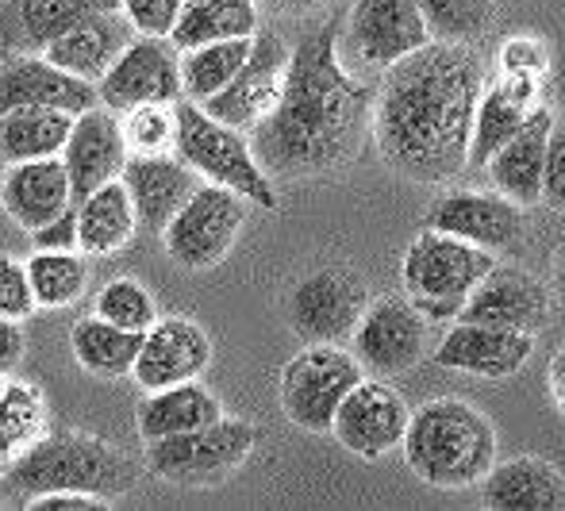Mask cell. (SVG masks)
<instances>
[{
	"label": "cell",
	"instance_id": "4fadbf2b",
	"mask_svg": "<svg viewBox=\"0 0 565 511\" xmlns=\"http://www.w3.org/2000/svg\"><path fill=\"white\" fill-rule=\"evenodd\" d=\"M354 358L373 377H396L427 354V319L408 297H385L365 308L354 327Z\"/></svg>",
	"mask_w": 565,
	"mask_h": 511
},
{
	"label": "cell",
	"instance_id": "83f0119b",
	"mask_svg": "<svg viewBox=\"0 0 565 511\" xmlns=\"http://www.w3.org/2000/svg\"><path fill=\"white\" fill-rule=\"evenodd\" d=\"M481 497L492 511H558L565 508V477L543 458H515L484 473Z\"/></svg>",
	"mask_w": 565,
	"mask_h": 511
},
{
	"label": "cell",
	"instance_id": "bcb514c9",
	"mask_svg": "<svg viewBox=\"0 0 565 511\" xmlns=\"http://www.w3.org/2000/svg\"><path fill=\"white\" fill-rule=\"evenodd\" d=\"M15 454H20V446H15L12 438L4 435V430H0V473H4V469L12 466V461H15Z\"/></svg>",
	"mask_w": 565,
	"mask_h": 511
},
{
	"label": "cell",
	"instance_id": "7c38bea8",
	"mask_svg": "<svg viewBox=\"0 0 565 511\" xmlns=\"http://www.w3.org/2000/svg\"><path fill=\"white\" fill-rule=\"evenodd\" d=\"M105 108L127 111L135 104L181 100V51L166 35H135L116 66L97 82Z\"/></svg>",
	"mask_w": 565,
	"mask_h": 511
},
{
	"label": "cell",
	"instance_id": "8fae6325",
	"mask_svg": "<svg viewBox=\"0 0 565 511\" xmlns=\"http://www.w3.org/2000/svg\"><path fill=\"white\" fill-rule=\"evenodd\" d=\"M292 46L285 43L277 31H254L250 54H246L243 70L216 93L201 104L209 116H216L220 124L238 127V131L250 135L269 111L277 108L285 89V74H289Z\"/></svg>",
	"mask_w": 565,
	"mask_h": 511
},
{
	"label": "cell",
	"instance_id": "5bb4252c",
	"mask_svg": "<svg viewBox=\"0 0 565 511\" xmlns=\"http://www.w3.org/2000/svg\"><path fill=\"white\" fill-rule=\"evenodd\" d=\"M370 308V292L350 269L328 266L308 274L289 297V323L305 342H342Z\"/></svg>",
	"mask_w": 565,
	"mask_h": 511
},
{
	"label": "cell",
	"instance_id": "2e32d148",
	"mask_svg": "<svg viewBox=\"0 0 565 511\" xmlns=\"http://www.w3.org/2000/svg\"><path fill=\"white\" fill-rule=\"evenodd\" d=\"M531 350H535V334L512 331V327L497 323H473V319H454V327L443 334L435 362L443 370L473 373L484 381H504L527 365Z\"/></svg>",
	"mask_w": 565,
	"mask_h": 511
},
{
	"label": "cell",
	"instance_id": "52a82bcc",
	"mask_svg": "<svg viewBox=\"0 0 565 511\" xmlns=\"http://www.w3.org/2000/svg\"><path fill=\"white\" fill-rule=\"evenodd\" d=\"M258 430L243 419L220 415L185 435L147 443V469L170 485H220L250 458Z\"/></svg>",
	"mask_w": 565,
	"mask_h": 511
},
{
	"label": "cell",
	"instance_id": "d6a6232c",
	"mask_svg": "<svg viewBox=\"0 0 565 511\" xmlns=\"http://www.w3.org/2000/svg\"><path fill=\"white\" fill-rule=\"evenodd\" d=\"M70 347L82 370L97 373V377H124L135 370V358L142 347V331H127L108 319H77L70 331Z\"/></svg>",
	"mask_w": 565,
	"mask_h": 511
},
{
	"label": "cell",
	"instance_id": "484cf974",
	"mask_svg": "<svg viewBox=\"0 0 565 511\" xmlns=\"http://www.w3.org/2000/svg\"><path fill=\"white\" fill-rule=\"evenodd\" d=\"M554 127V111L539 104L531 111V119L484 162L497 193H504L508 201L520 207L543 201V162H546V135Z\"/></svg>",
	"mask_w": 565,
	"mask_h": 511
},
{
	"label": "cell",
	"instance_id": "7dc6e473",
	"mask_svg": "<svg viewBox=\"0 0 565 511\" xmlns=\"http://www.w3.org/2000/svg\"><path fill=\"white\" fill-rule=\"evenodd\" d=\"M266 4V8H281V12H292V8H312V4H320V0H258V8Z\"/></svg>",
	"mask_w": 565,
	"mask_h": 511
},
{
	"label": "cell",
	"instance_id": "9c48e42d",
	"mask_svg": "<svg viewBox=\"0 0 565 511\" xmlns=\"http://www.w3.org/2000/svg\"><path fill=\"white\" fill-rule=\"evenodd\" d=\"M365 377L354 350H342L339 342H308L297 358L281 370V408L297 427L331 430L339 404Z\"/></svg>",
	"mask_w": 565,
	"mask_h": 511
},
{
	"label": "cell",
	"instance_id": "f546056e",
	"mask_svg": "<svg viewBox=\"0 0 565 511\" xmlns=\"http://www.w3.org/2000/svg\"><path fill=\"white\" fill-rule=\"evenodd\" d=\"M74 207H77V246L89 258L116 254L119 246L131 243L135 227H139V215H135V204L127 196L124 181H108V185L93 189Z\"/></svg>",
	"mask_w": 565,
	"mask_h": 511
},
{
	"label": "cell",
	"instance_id": "5b68a950",
	"mask_svg": "<svg viewBox=\"0 0 565 511\" xmlns=\"http://www.w3.org/2000/svg\"><path fill=\"white\" fill-rule=\"evenodd\" d=\"M173 155L201 173V181L224 185L238 193L246 204L277 207L274 178L262 170L258 155L250 147V135L238 127L220 124L216 116L201 108L196 100H178V139H173Z\"/></svg>",
	"mask_w": 565,
	"mask_h": 511
},
{
	"label": "cell",
	"instance_id": "74e56055",
	"mask_svg": "<svg viewBox=\"0 0 565 511\" xmlns=\"http://www.w3.org/2000/svg\"><path fill=\"white\" fill-rule=\"evenodd\" d=\"M97 316L116 327H127V331H147L158 319V308L147 285L131 281V277H116L97 292Z\"/></svg>",
	"mask_w": 565,
	"mask_h": 511
},
{
	"label": "cell",
	"instance_id": "603a6c76",
	"mask_svg": "<svg viewBox=\"0 0 565 511\" xmlns=\"http://www.w3.org/2000/svg\"><path fill=\"white\" fill-rule=\"evenodd\" d=\"M124 189L142 227L162 231L178 207L201 189V173L189 170L178 155H131L124 166Z\"/></svg>",
	"mask_w": 565,
	"mask_h": 511
},
{
	"label": "cell",
	"instance_id": "f6af8a7d",
	"mask_svg": "<svg viewBox=\"0 0 565 511\" xmlns=\"http://www.w3.org/2000/svg\"><path fill=\"white\" fill-rule=\"evenodd\" d=\"M23 350H28V339H23L20 319L0 316V377H8L12 370H20Z\"/></svg>",
	"mask_w": 565,
	"mask_h": 511
},
{
	"label": "cell",
	"instance_id": "6da1fadb",
	"mask_svg": "<svg viewBox=\"0 0 565 511\" xmlns=\"http://www.w3.org/2000/svg\"><path fill=\"white\" fill-rule=\"evenodd\" d=\"M484 66L466 43H427L381 74L373 139L401 178L443 185L469 170Z\"/></svg>",
	"mask_w": 565,
	"mask_h": 511
},
{
	"label": "cell",
	"instance_id": "ac0fdd59",
	"mask_svg": "<svg viewBox=\"0 0 565 511\" xmlns=\"http://www.w3.org/2000/svg\"><path fill=\"white\" fill-rule=\"evenodd\" d=\"M97 104V85L66 74L46 54H12L0 62V116L12 108H62L82 116Z\"/></svg>",
	"mask_w": 565,
	"mask_h": 511
},
{
	"label": "cell",
	"instance_id": "ba28073f",
	"mask_svg": "<svg viewBox=\"0 0 565 511\" xmlns=\"http://www.w3.org/2000/svg\"><path fill=\"white\" fill-rule=\"evenodd\" d=\"M431 43L419 0H354L339 31V54L354 74H385Z\"/></svg>",
	"mask_w": 565,
	"mask_h": 511
},
{
	"label": "cell",
	"instance_id": "9a60e30c",
	"mask_svg": "<svg viewBox=\"0 0 565 511\" xmlns=\"http://www.w3.org/2000/svg\"><path fill=\"white\" fill-rule=\"evenodd\" d=\"M412 408L385 377H362L339 404L331 435L358 458H385L388 450L404 443Z\"/></svg>",
	"mask_w": 565,
	"mask_h": 511
},
{
	"label": "cell",
	"instance_id": "4dcf8cb0",
	"mask_svg": "<svg viewBox=\"0 0 565 511\" xmlns=\"http://www.w3.org/2000/svg\"><path fill=\"white\" fill-rule=\"evenodd\" d=\"M258 31V0H185L170 31L178 51L224 39H250Z\"/></svg>",
	"mask_w": 565,
	"mask_h": 511
},
{
	"label": "cell",
	"instance_id": "60d3db41",
	"mask_svg": "<svg viewBox=\"0 0 565 511\" xmlns=\"http://www.w3.org/2000/svg\"><path fill=\"white\" fill-rule=\"evenodd\" d=\"M181 4L185 0H119V8H124V15L135 23L139 35H166V39H170L173 23H178Z\"/></svg>",
	"mask_w": 565,
	"mask_h": 511
},
{
	"label": "cell",
	"instance_id": "d590c367",
	"mask_svg": "<svg viewBox=\"0 0 565 511\" xmlns=\"http://www.w3.org/2000/svg\"><path fill=\"white\" fill-rule=\"evenodd\" d=\"M431 39L443 43H473L484 35L497 12V0H419Z\"/></svg>",
	"mask_w": 565,
	"mask_h": 511
},
{
	"label": "cell",
	"instance_id": "44dd1931",
	"mask_svg": "<svg viewBox=\"0 0 565 511\" xmlns=\"http://www.w3.org/2000/svg\"><path fill=\"white\" fill-rule=\"evenodd\" d=\"M116 8L119 0H0V54H43L54 39Z\"/></svg>",
	"mask_w": 565,
	"mask_h": 511
},
{
	"label": "cell",
	"instance_id": "e0dca14e",
	"mask_svg": "<svg viewBox=\"0 0 565 511\" xmlns=\"http://www.w3.org/2000/svg\"><path fill=\"white\" fill-rule=\"evenodd\" d=\"M212 365V339L201 323L185 316L154 319L142 331V347L135 358L131 377L142 385V393L181 381H201V373Z\"/></svg>",
	"mask_w": 565,
	"mask_h": 511
},
{
	"label": "cell",
	"instance_id": "8d00e7d4",
	"mask_svg": "<svg viewBox=\"0 0 565 511\" xmlns=\"http://www.w3.org/2000/svg\"><path fill=\"white\" fill-rule=\"evenodd\" d=\"M131 155H170L178 139V104H135L119 111Z\"/></svg>",
	"mask_w": 565,
	"mask_h": 511
},
{
	"label": "cell",
	"instance_id": "f35d334b",
	"mask_svg": "<svg viewBox=\"0 0 565 511\" xmlns=\"http://www.w3.org/2000/svg\"><path fill=\"white\" fill-rule=\"evenodd\" d=\"M46 404L43 393L35 385H4V396H0V430L12 438L15 446H31L39 435H46Z\"/></svg>",
	"mask_w": 565,
	"mask_h": 511
},
{
	"label": "cell",
	"instance_id": "8992f818",
	"mask_svg": "<svg viewBox=\"0 0 565 511\" xmlns=\"http://www.w3.org/2000/svg\"><path fill=\"white\" fill-rule=\"evenodd\" d=\"M492 262V251L427 227L404 254V292L427 323H454Z\"/></svg>",
	"mask_w": 565,
	"mask_h": 511
},
{
	"label": "cell",
	"instance_id": "30bf717a",
	"mask_svg": "<svg viewBox=\"0 0 565 511\" xmlns=\"http://www.w3.org/2000/svg\"><path fill=\"white\" fill-rule=\"evenodd\" d=\"M243 223H246L243 196L231 193L224 185L201 181V189L162 227L166 254L185 269H212L231 254Z\"/></svg>",
	"mask_w": 565,
	"mask_h": 511
},
{
	"label": "cell",
	"instance_id": "ffe728a7",
	"mask_svg": "<svg viewBox=\"0 0 565 511\" xmlns=\"http://www.w3.org/2000/svg\"><path fill=\"white\" fill-rule=\"evenodd\" d=\"M427 227L443 235L466 238L484 251H504L515 246L523 235V207L508 201L504 193H477V189H454L439 196L427 212Z\"/></svg>",
	"mask_w": 565,
	"mask_h": 511
},
{
	"label": "cell",
	"instance_id": "f1b7e54d",
	"mask_svg": "<svg viewBox=\"0 0 565 511\" xmlns=\"http://www.w3.org/2000/svg\"><path fill=\"white\" fill-rule=\"evenodd\" d=\"M224 408L220 401L196 381H181V385L150 388L139 404V435L142 443H154V438L185 435L204 423H216Z\"/></svg>",
	"mask_w": 565,
	"mask_h": 511
},
{
	"label": "cell",
	"instance_id": "836d02e7",
	"mask_svg": "<svg viewBox=\"0 0 565 511\" xmlns=\"http://www.w3.org/2000/svg\"><path fill=\"white\" fill-rule=\"evenodd\" d=\"M250 39H224V43H204L193 51H181V97L204 104L216 97L231 77L243 70L246 54H250Z\"/></svg>",
	"mask_w": 565,
	"mask_h": 511
},
{
	"label": "cell",
	"instance_id": "7a4b0ae2",
	"mask_svg": "<svg viewBox=\"0 0 565 511\" xmlns=\"http://www.w3.org/2000/svg\"><path fill=\"white\" fill-rule=\"evenodd\" d=\"M339 20L320 23L292 46L277 108L250 131V147L269 178H320L347 166L373 124L377 89L339 54Z\"/></svg>",
	"mask_w": 565,
	"mask_h": 511
},
{
	"label": "cell",
	"instance_id": "4316f807",
	"mask_svg": "<svg viewBox=\"0 0 565 511\" xmlns=\"http://www.w3.org/2000/svg\"><path fill=\"white\" fill-rule=\"evenodd\" d=\"M135 35H139L135 23L124 15V8H116V12H100V15H93V20H85L82 28L66 31V35L54 39L43 54L54 66L66 70V74L97 85L100 77L116 66V58L127 51V43H131Z\"/></svg>",
	"mask_w": 565,
	"mask_h": 511
},
{
	"label": "cell",
	"instance_id": "b9f144b4",
	"mask_svg": "<svg viewBox=\"0 0 565 511\" xmlns=\"http://www.w3.org/2000/svg\"><path fill=\"white\" fill-rule=\"evenodd\" d=\"M543 204L565 212V119H554L546 135V162H543Z\"/></svg>",
	"mask_w": 565,
	"mask_h": 511
},
{
	"label": "cell",
	"instance_id": "277c9868",
	"mask_svg": "<svg viewBox=\"0 0 565 511\" xmlns=\"http://www.w3.org/2000/svg\"><path fill=\"white\" fill-rule=\"evenodd\" d=\"M401 450L424 485L469 489L497 466V430L473 404L431 401L412 412Z\"/></svg>",
	"mask_w": 565,
	"mask_h": 511
},
{
	"label": "cell",
	"instance_id": "1f68e13d",
	"mask_svg": "<svg viewBox=\"0 0 565 511\" xmlns=\"http://www.w3.org/2000/svg\"><path fill=\"white\" fill-rule=\"evenodd\" d=\"M74 131V116L62 108H12L0 116V162L58 158Z\"/></svg>",
	"mask_w": 565,
	"mask_h": 511
},
{
	"label": "cell",
	"instance_id": "d4e9b609",
	"mask_svg": "<svg viewBox=\"0 0 565 511\" xmlns=\"http://www.w3.org/2000/svg\"><path fill=\"white\" fill-rule=\"evenodd\" d=\"M0 204L23 231H39L43 223L58 220L66 207H74V185L62 155L8 166L0 178Z\"/></svg>",
	"mask_w": 565,
	"mask_h": 511
},
{
	"label": "cell",
	"instance_id": "7402d4cb",
	"mask_svg": "<svg viewBox=\"0 0 565 511\" xmlns=\"http://www.w3.org/2000/svg\"><path fill=\"white\" fill-rule=\"evenodd\" d=\"M546 316H551V292L539 285V277L523 274L515 266H492L477 281V289L469 292L458 319L539 334L546 327Z\"/></svg>",
	"mask_w": 565,
	"mask_h": 511
},
{
	"label": "cell",
	"instance_id": "cb8c5ba5",
	"mask_svg": "<svg viewBox=\"0 0 565 511\" xmlns=\"http://www.w3.org/2000/svg\"><path fill=\"white\" fill-rule=\"evenodd\" d=\"M539 89H543L539 77H512V74L484 77L481 100H477V119H473V142H469V166L473 170H484V162L527 124L531 111L543 104L539 100Z\"/></svg>",
	"mask_w": 565,
	"mask_h": 511
},
{
	"label": "cell",
	"instance_id": "ee69618b",
	"mask_svg": "<svg viewBox=\"0 0 565 511\" xmlns=\"http://www.w3.org/2000/svg\"><path fill=\"white\" fill-rule=\"evenodd\" d=\"M31 243H35V251H82L77 246V207H66L58 220L31 231Z\"/></svg>",
	"mask_w": 565,
	"mask_h": 511
},
{
	"label": "cell",
	"instance_id": "ab89813d",
	"mask_svg": "<svg viewBox=\"0 0 565 511\" xmlns=\"http://www.w3.org/2000/svg\"><path fill=\"white\" fill-rule=\"evenodd\" d=\"M35 292H31L28 262L12 258V254H0V316L8 319H28L35 311Z\"/></svg>",
	"mask_w": 565,
	"mask_h": 511
},
{
	"label": "cell",
	"instance_id": "7bdbcfd3",
	"mask_svg": "<svg viewBox=\"0 0 565 511\" xmlns=\"http://www.w3.org/2000/svg\"><path fill=\"white\" fill-rule=\"evenodd\" d=\"M500 74L512 77H539L543 82L546 74V46L539 39H512L500 51Z\"/></svg>",
	"mask_w": 565,
	"mask_h": 511
},
{
	"label": "cell",
	"instance_id": "d6986e66",
	"mask_svg": "<svg viewBox=\"0 0 565 511\" xmlns=\"http://www.w3.org/2000/svg\"><path fill=\"white\" fill-rule=\"evenodd\" d=\"M127 158L131 150H127L124 127H119V111L97 104V108L74 116V131L62 147V162H66L70 185H74V204L85 201L93 189L124 178Z\"/></svg>",
	"mask_w": 565,
	"mask_h": 511
},
{
	"label": "cell",
	"instance_id": "c3c4849f",
	"mask_svg": "<svg viewBox=\"0 0 565 511\" xmlns=\"http://www.w3.org/2000/svg\"><path fill=\"white\" fill-rule=\"evenodd\" d=\"M554 289H558V297H562V305H565V246H562V254H558V266H554Z\"/></svg>",
	"mask_w": 565,
	"mask_h": 511
},
{
	"label": "cell",
	"instance_id": "e575fe53",
	"mask_svg": "<svg viewBox=\"0 0 565 511\" xmlns=\"http://www.w3.org/2000/svg\"><path fill=\"white\" fill-rule=\"evenodd\" d=\"M28 277L39 308H70L89 285V262L77 251H39L28 258Z\"/></svg>",
	"mask_w": 565,
	"mask_h": 511
},
{
	"label": "cell",
	"instance_id": "3957f363",
	"mask_svg": "<svg viewBox=\"0 0 565 511\" xmlns=\"http://www.w3.org/2000/svg\"><path fill=\"white\" fill-rule=\"evenodd\" d=\"M139 466L113 443L85 430H51L15 454L0 473V508H31L51 492L116 500L135 489Z\"/></svg>",
	"mask_w": 565,
	"mask_h": 511
},
{
	"label": "cell",
	"instance_id": "681fc988",
	"mask_svg": "<svg viewBox=\"0 0 565 511\" xmlns=\"http://www.w3.org/2000/svg\"><path fill=\"white\" fill-rule=\"evenodd\" d=\"M4 385H8V381H4V377H0V396H4Z\"/></svg>",
	"mask_w": 565,
	"mask_h": 511
}]
</instances>
